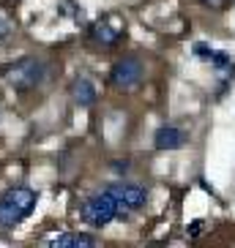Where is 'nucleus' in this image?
Listing matches in <instances>:
<instances>
[{
    "instance_id": "nucleus-7",
    "label": "nucleus",
    "mask_w": 235,
    "mask_h": 248,
    "mask_svg": "<svg viewBox=\"0 0 235 248\" xmlns=\"http://www.w3.org/2000/svg\"><path fill=\"white\" fill-rule=\"evenodd\" d=\"M96 85L88 79V77H77V79L71 82V98L77 107H82V109H88V107H93L96 104Z\"/></svg>"
},
{
    "instance_id": "nucleus-4",
    "label": "nucleus",
    "mask_w": 235,
    "mask_h": 248,
    "mask_svg": "<svg viewBox=\"0 0 235 248\" xmlns=\"http://www.w3.org/2000/svg\"><path fill=\"white\" fill-rule=\"evenodd\" d=\"M142 77H145V68H142V63L137 58H132V55H129V58H120L115 66L110 68V82L118 90L137 88L142 82Z\"/></svg>"
},
{
    "instance_id": "nucleus-1",
    "label": "nucleus",
    "mask_w": 235,
    "mask_h": 248,
    "mask_svg": "<svg viewBox=\"0 0 235 248\" xmlns=\"http://www.w3.org/2000/svg\"><path fill=\"white\" fill-rule=\"evenodd\" d=\"M47 77H50V63L44 58H19L3 66V79L17 93H30V90L41 88Z\"/></svg>"
},
{
    "instance_id": "nucleus-11",
    "label": "nucleus",
    "mask_w": 235,
    "mask_h": 248,
    "mask_svg": "<svg viewBox=\"0 0 235 248\" xmlns=\"http://www.w3.org/2000/svg\"><path fill=\"white\" fill-rule=\"evenodd\" d=\"M11 33H14V25H11V19L0 14V41H6Z\"/></svg>"
},
{
    "instance_id": "nucleus-3",
    "label": "nucleus",
    "mask_w": 235,
    "mask_h": 248,
    "mask_svg": "<svg viewBox=\"0 0 235 248\" xmlns=\"http://www.w3.org/2000/svg\"><path fill=\"white\" fill-rule=\"evenodd\" d=\"M80 216H82V221L90 224V226H107L115 218H123L126 213L120 210L118 199L112 197L110 191H99V194H93V197H88L82 202Z\"/></svg>"
},
{
    "instance_id": "nucleus-9",
    "label": "nucleus",
    "mask_w": 235,
    "mask_h": 248,
    "mask_svg": "<svg viewBox=\"0 0 235 248\" xmlns=\"http://www.w3.org/2000/svg\"><path fill=\"white\" fill-rule=\"evenodd\" d=\"M90 36L99 41V44H107V46H112L120 38V30L118 28H112V22L110 19H99V22L93 25V30H90Z\"/></svg>"
},
{
    "instance_id": "nucleus-5",
    "label": "nucleus",
    "mask_w": 235,
    "mask_h": 248,
    "mask_svg": "<svg viewBox=\"0 0 235 248\" xmlns=\"http://www.w3.org/2000/svg\"><path fill=\"white\" fill-rule=\"evenodd\" d=\"M107 191L118 199V204H120L123 213L140 210L142 204L148 202V191L142 188V186H134V183H115V186H110Z\"/></svg>"
},
{
    "instance_id": "nucleus-8",
    "label": "nucleus",
    "mask_w": 235,
    "mask_h": 248,
    "mask_svg": "<svg viewBox=\"0 0 235 248\" xmlns=\"http://www.w3.org/2000/svg\"><path fill=\"white\" fill-rule=\"evenodd\" d=\"M50 246L55 248H93L99 246L93 234H85V232H66V234H55L50 237Z\"/></svg>"
},
{
    "instance_id": "nucleus-12",
    "label": "nucleus",
    "mask_w": 235,
    "mask_h": 248,
    "mask_svg": "<svg viewBox=\"0 0 235 248\" xmlns=\"http://www.w3.org/2000/svg\"><path fill=\"white\" fill-rule=\"evenodd\" d=\"M202 3L211 6V8H221V6H224V0H202Z\"/></svg>"
},
{
    "instance_id": "nucleus-6",
    "label": "nucleus",
    "mask_w": 235,
    "mask_h": 248,
    "mask_svg": "<svg viewBox=\"0 0 235 248\" xmlns=\"http://www.w3.org/2000/svg\"><path fill=\"white\" fill-rule=\"evenodd\" d=\"M186 139H189V134L181 125H162L153 134V145L156 150H181L186 145Z\"/></svg>"
},
{
    "instance_id": "nucleus-2",
    "label": "nucleus",
    "mask_w": 235,
    "mask_h": 248,
    "mask_svg": "<svg viewBox=\"0 0 235 248\" xmlns=\"http://www.w3.org/2000/svg\"><path fill=\"white\" fill-rule=\"evenodd\" d=\"M38 194L28 186H14V188L3 191L0 197V226L3 229H14L19 226L30 213L36 210Z\"/></svg>"
},
{
    "instance_id": "nucleus-10",
    "label": "nucleus",
    "mask_w": 235,
    "mask_h": 248,
    "mask_svg": "<svg viewBox=\"0 0 235 248\" xmlns=\"http://www.w3.org/2000/svg\"><path fill=\"white\" fill-rule=\"evenodd\" d=\"M213 46H208V44H194V58H200V60H211L213 58Z\"/></svg>"
}]
</instances>
